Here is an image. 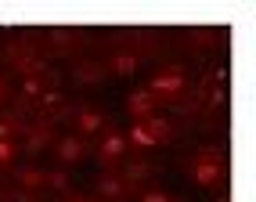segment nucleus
I'll list each match as a JSON object with an SVG mask.
<instances>
[{
  "label": "nucleus",
  "instance_id": "1",
  "mask_svg": "<svg viewBox=\"0 0 256 202\" xmlns=\"http://www.w3.org/2000/svg\"><path fill=\"white\" fill-rule=\"evenodd\" d=\"M192 177H195L198 184H206V188H216L220 177H224V166H220L216 156H202V159L192 166Z\"/></svg>",
  "mask_w": 256,
  "mask_h": 202
},
{
  "label": "nucleus",
  "instance_id": "2",
  "mask_svg": "<svg viewBox=\"0 0 256 202\" xmlns=\"http://www.w3.org/2000/svg\"><path fill=\"white\" fill-rule=\"evenodd\" d=\"M184 87V72L177 69H162V72H156V80H152V87H148V94L156 98V94H177Z\"/></svg>",
  "mask_w": 256,
  "mask_h": 202
},
{
  "label": "nucleus",
  "instance_id": "3",
  "mask_svg": "<svg viewBox=\"0 0 256 202\" xmlns=\"http://www.w3.org/2000/svg\"><path fill=\"white\" fill-rule=\"evenodd\" d=\"M126 108H130V116L138 123H144L148 116H152V108H156V98H152L148 90H138V94H130V105Z\"/></svg>",
  "mask_w": 256,
  "mask_h": 202
},
{
  "label": "nucleus",
  "instance_id": "4",
  "mask_svg": "<svg viewBox=\"0 0 256 202\" xmlns=\"http://www.w3.org/2000/svg\"><path fill=\"white\" fill-rule=\"evenodd\" d=\"M58 159H62V162H80V159H83V141H80V138H65V141L58 144Z\"/></svg>",
  "mask_w": 256,
  "mask_h": 202
},
{
  "label": "nucleus",
  "instance_id": "5",
  "mask_svg": "<svg viewBox=\"0 0 256 202\" xmlns=\"http://www.w3.org/2000/svg\"><path fill=\"white\" fill-rule=\"evenodd\" d=\"M123 148H126V138H119V134H108V138L101 141V159L116 162L119 156H123Z\"/></svg>",
  "mask_w": 256,
  "mask_h": 202
},
{
  "label": "nucleus",
  "instance_id": "6",
  "mask_svg": "<svg viewBox=\"0 0 256 202\" xmlns=\"http://www.w3.org/2000/svg\"><path fill=\"white\" fill-rule=\"evenodd\" d=\"M144 130H148L156 141H166L174 126H170V120H159V116H148V120H144Z\"/></svg>",
  "mask_w": 256,
  "mask_h": 202
},
{
  "label": "nucleus",
  "instance_id": "7",
  "mask_svg": "<svg viewBox=\"0 0 256 202\" xmlns=\"http://www.w3.org/2000/svg\"><path fill=\"white\" fill-rule=\"evenodd\" d=\"M101 123H105V120H101L98 112H80V116H76V126H80L83 134H94V130H101Z\"/></svg>",
  "mask_w": 256,
  "mask_h": 202
},
{
  "label": "nucleus",
  "instance_id": "8",
  "mask_svg": "<svg viewBox=\"0 0 256 202\" xmlns=\"http://www.w3.org/2000/svg\"><path fill=\"white\" fill-rule=\"evenodd\" d=\"M112 69H116V76H130L134 69H138V58L134 54H119V58H112Z\"/></svg>",
  "mask_w": 256,
  "mask_h": 202
},
{
  "label": "nucleus",
  "instance_id": "9",
  "mask_svg": "<svg viewBox=\"0 0 256 202\" xmlns=\"http://www.w3.org/2000/svg\"><path fill=\"white\" fill-rule=\"evenodd\" d=\"M130 141H134V144H141V148H152V144H156V138H152V134L144 130V123H138V126L130 130Z\"/></svg>",
  "mask_w": 256,
  "mask_h": 202
},
{
  "label": "nucleus",
  "instance_id": "10",
  "mask_svg": "<svg viewBox=\"0 0 256 202\" xmlns=\"http://www.w3.org/2000/svg\"><path fill=\"white\" fill-rule=\"evenodd\" d=\"M18 180H22V184H29V188H36V184H44V177H40L36 170H22V174H18Z\"/></svg>",
  "mask_w": 256,
  "mask_h": 202
},
{
  "label": "nucleus",
  "instance_id": "11",
  "mask_svg": "<svg viewBox=\"0 0 256 202\" xmlns=\"http://www.w3.org/2000/svg\"><path fill=\"white\" fill-rule=\"evenodd\" d=\"M11 156H14L11 144H8V141H0V166H8V162H11Z\"/></svg>",
  "mask_w": 256,
  "mask_h": 202
},
{
  "label": "nucleus",
  "instance_id": "12",
  "mask_svg": "<svg viewBox=\"0 0 256 202\" xmlns=\"http://www.w3.org/2000/svg\"><path fill=\"white\" fill-rule=\"evenodd\" d=\"M141 202H174V198L162 195V192H148V195H141Z\"/></svg>",
  "mask_w": 256,
  "mask_h": 202
},
{
  "label": "nucleus",
  "instance_id": "13",
  "mask_svg": "<svg viewBox=\"0 0 256 202\" xmlns=\"http://www.w3.org/2000/svg\"><path fill=\"white\" fill-rule=\"evenodd\" d=\"M26 94H40V83L36 80H26Z\"/></svg>",
  "mask_w": 256,
  "mask_h": 202
},
{
  "label": "nucleus",
  "instance_id": "14",
  "mask_svg": "<svg viewBox=\"0 0 256 202\" xmlns=\"http://www.w3.org/2000/svg\"><path fill=\"white\" fill-rule=\"evenodd\" d=\"M0 101H4V87H0Z\"/></svg>",
  "mask_w": 256,
  "mask_h": 202
},
{
  "label": "nucleus",
  "instance_id": "15",
  "mask_svg": "<svg viewBox=\"0 0 256 202\" xmlns=\"http://www.w3.org/2000/svg\"><path fill=\"white\" fill-rule=\"evenodd\" d=\"M72 202H83V198H72Z\"/></svg>",
  "mask_w": 256,
  "mask_h": 202
}]
</instances>
